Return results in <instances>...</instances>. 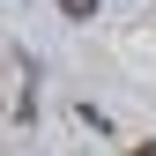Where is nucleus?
I'll list each match as a JSON object with an SVG mask.
<instances>
[{
    "mask_svg": "<svg viewBox=\"0 0 156 156\" xmlns=\"http://www.w3.org/2000/svg\"><path fill=\"white\" fill-rule=\"evenodd\" d=\"M60 15H67V23H89V15H97V0H60Z\"/></svg>",
    "mask_w": 156,
    "mask_h": 156,
    "instance_id": "nucleus-1",
    "label": "nucleus"
},
{
    "mask_svg": "<svg viewBox=\"0 0 156 156\" xmlns=\"http://www.w3.org/2000/svg\"><path fill=\"white\" fill-rule=\"evenodd\" d=\"M134 156H156V141H141V149H134Z\"/></svg>",
    "mask_w": 156,
    "mask_h": 156,
    "instance_id": "nucleus-2",
    "label": "nucleus"
}]
</instances>
